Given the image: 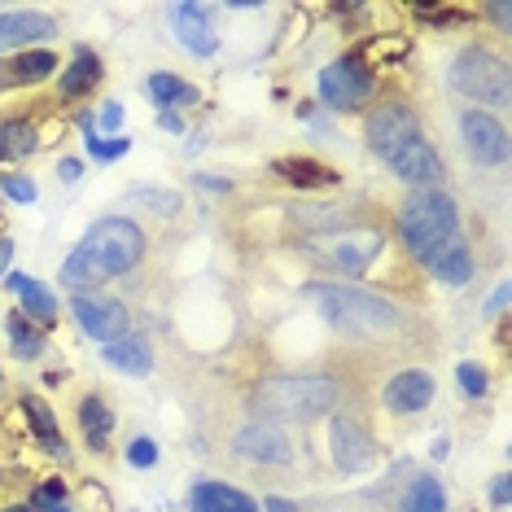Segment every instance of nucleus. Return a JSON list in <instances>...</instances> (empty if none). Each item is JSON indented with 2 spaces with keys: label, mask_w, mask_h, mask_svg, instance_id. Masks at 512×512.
Returning a JSON list of instances; mask_svg holds the SVG:
<instances>
[{
  "label": "nucleus",
  "mask_w": 512,
  "mask_h": 512,
  "mask_svg": "<svg viewBox=\"0 0 512 512\" xmlns=\"http://www.w3.org/2000/svg\"><path fill=\"white\" fill-rule=\"evenodd\" d=\"M386 167L407 184H438L442 180V158H438V149L429 145L425 136H416L412 145H403L399 154H390Z\"/></svg>",
  "instance_id": "nucleus-11"
},
{
  "label": "nucleus",
  "mask_w": 512,
  "mask_h": 512,
  "mask_svg": "<svg viewBox=\"0 0 512 512\" xmlns=\"http://www.w3.org/2000/svg\"><path fill=\"white\" fill-rule=\"evenodd\" d=\"M127 460H132L136 469H149V464L158 460V447L149 438H136V442H127Z\"/></svg>",
  "instance_id": "nucleus-34"
},
{
  "label": "nucleus",
  "mask_w": 512,
  "mask_h": 512,
  "mask_svg": "<svg viewBox=\"0 0 512 512\" xmlns=\"http://www.w3.org/2000/svg\"><path fill=\"white\" fill-rule=\"evenodd\" d=\"M237 451L241 456H250V460H276V464H285L289 456H294V451H289V438L276 425H267V421H254V425L241 429Z\"/></svg>",
  "instance_id": "nucleus-15"
},
{
  "label": "nucleus",
  "mask_w": 512,
  "mask_h": 512,
  "mask_svg": "<svg viewBox=\"0 0 512 512\" xmlns=\"http://www.w3.org/2000/svg\"><path fill=\"white\" fill-rule=\"evenodd\" d=\"M145 254V232L132 219H97L84 241L71 250V259L62 263V285L84 289V285H101L110 276H123L141 263Z\"/></svg>",
  "instance_id": "nucleus-1"
},
{
  "label": "nucleus",
  "mask_w": 512,
  "mask_h": 512,
  "mask_svg": "<svg viewBox=\"0 0 512 512\" xmlns=\"http://www.w3.org/2000/svg\"><path fill=\"white\" fill-rule=\"evenodd\" d=\"M9 512H36V508H22V504H14V508H9Z\"/></svg>",
  "instance_id": "nucleus-44"
},
{
  "label": "nucleus",
  "mask_w": 512,
  "mask_h": 512,
  "mask_svg": "<svg viewBox=\"0 0 512 512\" xmlns=\"http://www.w3.org/2000/svg\"><path fill=\"white\" fill-rule=\"evenodd\" d=\"M0 189H5L9 197H14V202H36V180H27V176H5L0 180Z\"/></svg>",
  "instance_id": "nucleus-33"
},
{
  "label": "nucleus",
  "mask_w": 512,
  "mask_h": 512,
  "mask_svg": "<svg viewBox=\"0 0 512 512\" xmlns=\"http://www.w3.org/2000/svg\"><path fill=\"white\" fill-rule=\"evenodd\" d=\"M263 508H267V512H298V504H289V499H281V495H272Z\"/></svg>",
  "instance_id": "nucleus-39"
},
{
  "label": "nucleus",
  "mask_w": 512,
  "mask_h": 512,
  "mask_svg": "<svg viewBox=\"0 0 512 512\" xmlns=\"http://www.w3.org/2000/svg\"><path fill=\"white\" fill-rule=\"evenodd\" d=\"M460 132H464V149L482 162V167H499L508 158V132L504 123L491 119L486 110H464L460 114Z\"/></svg>",
  "instance_id": "nucleus-10"
},
{
  "label": "nucleus",
  "mask_w": 512,
  "mask_h": 512,
  "mask_svg": "<svg viewBox=\"0 0 512 512\" xmlns=\"http://www.w3.org/2000/svg\"><path fill=\"white\" fill-rule=\"evenodd\" d=\"M9 285L22 294V302H27V311H31V320H40V324H53L57 320V302H53V294L44 285L27 281V276H9Z\"/></svg>",
  "instance_id": "nucleus-25"
},
{
  "label": "nucleus",
  "mask_w": 512,
  "mask_h": 512,
  "mask_svg": "<svg viewBox=\"0 0 512 512\" xmlns=\"http://www.w3.org/2000/svg\"><path fill=\"white\" fill-rule=\"evenodd\" d=\"M451 84L473 101H491V106H508L512 101L508 62L491 49H464L456 57V66H451Z\"/></svg>",
  "instance_id": "nucleus-4"
},
{
  "label": "nucleus",
  "mask_w": 512,
  "mask_h": 512,
  "mask_svg": "<svg viewBox=\"0 0 512 512\" xmlns=\"http://www.w3.org/2000/svg\"><path fill=\"white\" fill-rule=\"evenodd\" d=\"M158 123L167 127V132H184V123H180V119H176V114H171V110H162V114H158Z\"/></svg>",
  "instance_id": "nucleus-40"
},
{
  "label": "nucleus",
  "mask_w": 512,
  "mask_h": 512,
  "mask_svg": "<svg viewBox=\"0 0 512 512\" xmlns=\"http://www.w3.org/2000/svg\"><path fill=\"white\" fill-rule=\"evenodd\" d=\"M429 399H434V377L421 372V368L399 372V377L386 386V407L390 412H421V407H429Z\"/></svg>",
  "instance_id": "nucleus-16"
},
{
  "label": "nucleus",
  "mask_w": 512,
  "mask_h": 512,
  "mask_svg": "<svg viewBox=\"0 0 512 512\" xmlns=\"http://www.w3.org/2000/svg\"><path fill=\"white\" fill-rule=\"evenodd\" d=\"M189 512H259L250 495H241L237 486L224 482H197L189 495Z\"/></svg>",
  "instance_id": "nucleus-18"
},
{
  "label": "nucleus",
  "mask_w": 512,
  "mask_h": 512,
  "mask_svg": "<svg viewBox=\"0 0 512 512\" xmlns=\"http://www.w3.org/2000/svg\"><path fill=\"white\" fill-rule=\"evenodd\" d=\"M456 228H460L456 202H451V193H438V189L412 193L399 211V237L416 259H425V254L438 250L447 237H456Z\"/></svg>",
  "instance_id": "nucleus-3"
},
{
  "label": "nucleus",
  "mask_w": 512,
  "mask_h": 512,
  "mask_svg": "<svg viewBox=\"0 0 512 512\" xmlns=\"http://www.w3.org/2000/svg\"><path fill=\"white\" fill-rule=\"evenodd\" d=\"M504 307H508V285H499L495 294H491V302H486V311H491V316H499Z\"/></svg>",
  "instance_id": "nucleus-36"
},
{
  "label": "nucleus",
  "mask_w": 512,
  "mask_h": 512,
  "mask_svg": "<svg viewBox=\"0 0 512 512\" xmlns=\"http://www.w3.org/2000/svg\"><path fill=\"white\" fill-rule=\"evenodd\" d=\"M9 337H14V355H18V359H40V351H44V337H40L36 329H31V324L22 320V316L9 320Z\"/></svg>",
  "instance_id": "nucleus-29"
},
{
  "label": "nucleus",
  "mask_w": 512,
  "mask_h": 512,
  "mask_svg": "<svg viewBox=\"0 0 512 512\" xmlns=\"http://www.w3.org/2000/svg\"><path fill=\"white\" fill-rule=\"evenodd\" d=\"M9 259H14V241H0V276H5Z\"/></svg>",
  "instance_id": "nucleus-42"
},
{
  "label": "nucleus",
  "mask_w": 512,
  "mask_h": 512,
  "mask_svg": "<svg viewBox=\"0 0 512 512\" xmlns=\"http://www.w3.org/2000/svg\"><path fill=\"white\" fill-rule=\"evenodd\" d=\"M276 171H281L285 180H294V184H307V189H329V184L342 180L333 167H324V162H307V158H281L276 162Z\"/></svg>",
  "instance_id": "nucleus-22"
},
{
  "label": "nucleus",
  "mask_w": 512,
  "mask_h": 512,
  "mask_svg": "<svg viewBox=\"0 0 512 512\" xmlns=\"http://www.w3.org/2000/svg\"><path fill=\"white\" fill-rule=\"evenodd\" d=\"M149 92H154V101L162 110L167 106H193V101H202V92L193 84H184L176 75H149Z\"/></svg>",
  "instance_id": "nucleus-24"
},
{
  "label": "nucleus",
  "mask_w": 512,
  "mask_h": 512,
  "mask_svg": "<svg viewBox=\"0 0 512 512\" xmlns=\"http://www.w3.org/2000/svg\"><path fill=\"white\" fill-rule=\"evenodd\" d=\"M491 18L499 22V27L508 31V18H512V5H491Z\"/></svg>",
  "instance_id": "nucleus-41"
},
{
  "label": "nucleus",
  "mask_w": 512,
  "mask_h": 512,
  "mask_svg": "<svg viewBox=\"0 0 512 512\" xmlns=\"http://www.w3.org/2000/svg\"><path fill=\"white\" fill-rule=\"evenodd\" d=\"M456 377H460L464 394H473V399H482L486 386H491V377H486V368H482V364H460V368H456Z\"/></svg>",
  "instance_id": "nucleus-31"
},
{
  "label": "nucleus",
  "mask_w": 512,
  "mask_h": 512,
  "mask_svg": "<svg viewBox=\"0 0 512 512\" xmlns=\"http://www.w3.org/2000/svg\"><path fill=\"white\" fill-rule=\"evenodd\" d=\"M119 123H123V106H119V101H110V106L101 110V132H114Z\"/></svg>",
  "instance_id": "nucleus-35"
},
{
  "label": "nucleus",
  "mask_w": 512,
  "mask_h": 512,
  "mask_svg": "<svg viewBox=\"0 0 512 512\" xmlns=\"http://www.w3.org/2000/svg\"><path fill=\"white\" fill-rule=\"evenodd\" d=\"M416 136H421V123H416V114L407 106H399V101H390V106H381L377 114H368V145L377 149L381 162L390 154H399L403 145H412Z\"/></svg>",
  "instance_id": "nucleus-9"
},
{
  "label": "nucleus",
  "mask_w": 512,
  "mask_h": 512,
  "mask_svg": "<svg viewBox=\"0 0 512 512\" xmlns=\"http://www.w3.org/2000/svg\"><path fill=\"white\" fill-rule=\"evenodd\" d=\"M97 79H101L97 53L79 49V53H75V62H71V66H62V97H84V92L97 88Z\"/></svg>",
  "instance_id": "nucleus-21"
},
{
  "label": "nucleus",
  "mask_w": 512,
  "mask_h": 512,
  "mask_svg": "<svg viewBox=\"0 0 512 512\" xmlns=\"http://www.w3.org/2000/svg\"><path fill=\"white\" fill-rule=\"evenodd\" d=\"M320 97H324V106H333V110H355L359 101L372 97V71L359 66L355 57H342V62L320 71Z\"/></svg>",
  "instance_id": "nucleus-6"
},
{
  "label": "nucleus",
  "mask_w": 512,
  "mask_h": 512,
  "mask_svg": "<svg viewBox=\"0 0 512 512\" xmlns=\"http://www.w3.org/2000/svg\"><path fill=\"white\" fill-rule=\"evenodd\" d=\"M79 421H84V434H88L92 447H101V442L110 438V429H114V416H110V407L101 399H84V407H79Z\"/></svg>",
  "instance_id": "nucleus-28"
},
{
  "label": "nucleus",
  "mask_w": 512,
  "mask_h": 512,
  "mask_svg": "<svg viewBox=\"0 0 512 512\" xmlns=\"http://www.w3.org/2000/svg\"><path fill=\"white\" fill-rule=\"evenodd\" d=\"M57 66L53 53H22V57H9L0 62V88H22V84H40L49 79Z\"/></svg>",
  "instance_id": "nucleus-19"
},
{
  "label": "nucleus",
  "mask_w": 512,
  "mask_h": 512,
  "mask_svg": "<svg viewBox=\"0 0 512 512\" xmlns=\"http://www.w3.org/2000/svg\"><path fill=\"white\" fill-rule=\"evenodd\" d=\"M0 394H5V372H0Z\"/></svg>",
  "instance_id": "nucleus-45"
},
{
  "label": "nucleus",
  "mask_w": 512,
  "mask_h": 512,
  "mask_svg": "<svg viewBox=\"0 0 512 512\" xmlns=\"http://www.w3.org/2000/svg\"><path fill=\"white\" fill-rule=\"evenodd\" d=\"M171 27H176V40L197 57H211L219 49V36H215V27H211V18H206L202 5H176Z\"/></svg>",
  "instance_id": "nucleus-14"
},
{
  "label": "nucleus",
  "mask_w": 512,
  "mask_h": 512,
  "mask_svg": "<svg viewBox=\"0 0 512 512\" xmlns=\"http://www.w3.org/2000/svg\"><path fill=\"white\" fill-rule=\"evenodd\" d=\"M101 355H106V364H110V368L136 372V377H145V372L154 368V355H149L145 337H119V342L101 346Z\"/></svg>",
  "instance_id": "nucleus-20"
},
{
  "label": "nucleus",
  "mask_w": 512,
  "mask_h": 512,
  "mask_svg": "<svg viewBox=\"0 0 512 512\" xmlns=\"http://www.w3.org/2000/svg\"><path fill=\"white\" fill-rule=\"evenodd\" d=\"M307 302L320 311L333 329L342 333H355V337H377V333H390L399 316L386 298L377 294H364V289H351V285H307L302 289Z\"/></svg>",
  "instance_id": "nucleus-2"
},
{
  "label": "nucleus",
  "mask_w": 512,
  "mask_h": 512,
  "mask_svg": "<svg viewBox=\"0 0 512 512\" xmlns=\"http://www.w3.org/2000/svg\"><path fill=\"white\" fill-rule=\"evenodd\" d=\"M421 263L438 276L442 285H469V276H473V254H469V241H464L460 232L442 241L438 250H429Z\"/></svg>",
  "instance_id": "nucleus-12"
},
{
  "label": "nucleus",
  "mask_w": 512,
  "mask_h": 512,
  "mask_svg": "<svg viewBox=\"0 0 512 512\" xmlns=\"http://www.w3.org/2000/svg\"><path fill=\"white\" fill-rule=\"evenodd\" d=\"M491 499H495L499 508L508 504V477H495V482H491Z\"/></svg>",
  "instance_id": "nucleus-38"
},
{
  "label": "nucleus",
  "mask_w": 512,
  "mask_h": 512,
  "mask_svg": "<svg viewBox=\"0 0 512 512\" xmlns=\"http://www.w3.org/2000/svg\"><path fill=\"white\" fill-rule=\"evenodd\" d=\"M36 149V127L31 123H0V162L27 158Z\"/></svg>",
  "instance_id": "nucleus-26"
},
{
  "label": "nucleus",
  "mask_w": 512,
  "mask_h": 512,
  "mask_svg": "<svg viewBox=\"0 0 512 512\" xmlns=\"http://www.w3.org/2000/svg\"><path fill=\"white\" fill-rule=\"evenodd\" d=\"M22 412H27L31 429H36V434H40L44 451H49V456H66V442L57 438V421H53L49 403H44V399H36V394H27V399H22Z\"/></svg>",
  "instance_id": "nucleus-23"
},
{
  "label": "nucleus",
  "mask_w": 512,
  "mask_h": 512,
  "mask_svg": "<svg viewBox=\"0 0 512 512\" xmlns=\"http://www.w3.org/2000/svg\"><path fill=\"white\" fill-rule=\"evenodd\" d=\"M263 403L272 412L289 416V421H316V416H324L337 403V390L324 377H285L263 390Z\"/></svg>",
  "instance_id": "nucleus-5"
},
{
  "label": "nucleus",
  "mask_w": 512,
  "mask_h": 512,
  "mask_svg": "<svg viewBox=\"0 0 512 512\" xmlns=\"http://www.w3.org/2000/svg\"><path fill=\"white\" fill-rule=\"evenodd\" d=\"M79 171H84V167H79V162H75V158H66V162H62V167H57V176H62L66 184H75V180H79Z\"/></svg>",
  "instance_id": "nucleus-37"
},
{
  "label": "nucleus",
  "mask_w": 512,
  "mask_h": 512,
  "mask_svg": "<svg viewBox=\"0 0 512 512\" xmlns=\"http://www.w3.org/2000/svg\"><path fill=\"white\" fill-rule=\"evenodd\" d=\"M381 246H386V241H381L377 228H346V232H333V237H324L320 241V254L333 267H342V272L359 276V272H368V267H372V259L381 254Z\"/></svg>",
  "instance_id": "nucleus-7"
},
{
  "label": "nucleus",
  "mask_w": 512,
  "mask_h": 512,
  "mask_svg": "<svg viewBox=\"0 0 512 512\" xmlns=\"http://www.w3.org/2000/svg\"><path fill=\"white\" fill-rule=\"evenodd\" d=\"M132 202H145L149 206V211H158V215H176L180 211V193H162V189H145V184H141V189H132Z\"/></svg>",
  "instance_id": "nucleus-30"
},
{
  "label": "nucleus",
  "mask_w": 512,
  "mask_h": 512,
  "mask_svg": "<svg viewBox=\"0 0 512 512\" xmlns=\"http://www.w3.org/2000/svg\"><path fill=\"white\" fill-rule=\"evenodd\" d=\"M71 311L79 320V329H84L88 337H97V342H119V337H127V329H132V316H127L123 302L114 298H92V294H75L71 298Z\"/></svg>",
  "instance_id": "nucleus-8"
},
{
  "label": "nucleus",
  "mask_w": 512,
  "mask_h": 512,
  "mask_svg": "<svg viewBox=\"0 0 512 512\" xmlns=\"http://www.w3.org/2000/svg\"><path fill=\"white\" fill-rule=\"evenodd\" d=\"M49 36H57V22L49 14H0V49H27Z\"/></svg>",
  "instance_id": "nucleus-17"
},
{
  "label": "nucleus",
  "mask_w": 512,
  "mask_h": 512,
  "mask_svg": "<svg viewBox=\"0 0 512 512\" xmlns=\"http://www.w3.org/2000/svg\"><path fill=\"white\" fill-rule=\"evenodd\" d=\"M333 464L346 473L368 469L372 464V442H368L364 429H359L355 416H337L333 421Z\"/></svg>",
  "instance_id": "nucleus-13"
},
{
  "label": "nucleus",
  "mask_w": 512,
  "mask_h": 512,
  "mask_svg": "<svg viewBox=\"0 0 512 512\" xmlns=\"http://www.w3.org/2000/svg\"><path fill=\"white\" fill-rule=\"evenodd\" d=\"M36 512H71L66 504H36Z\"/></svg>",
  "instance_id": "nucleus-43"
},
{
  "label": "nucleus",
  "mask_w": 512,
  "mask_h": 512,
  "mask_svg": "<svg viewBox=\"0 0 512 512\" xmlns=\"http://www.w3.org/2000/svg\"><path fill=\"white\" fill-rule=\"evenodd\" d=\"M403 512H447V491H442L434 477H421V482L407 491Z\"/></svg>",
  "instance_id": "nucleus-27"
},
{
  "label": "nucleus",
  "mask_w": 512,
  "mask_h": 512,
  "mask_svg": "<svg viewBox=\"0 0 512 512\" xmlns=\"http://www.w3.org/2000/svg\"><path fill=\"white\" fill-rule=\"evenodd\" d=\"M127 149H132V141H101V136H88V154H92V158H101V162L123 158Z\"/></svg>",
  "instance_id": "nucleus-32"
}]
</instances>
